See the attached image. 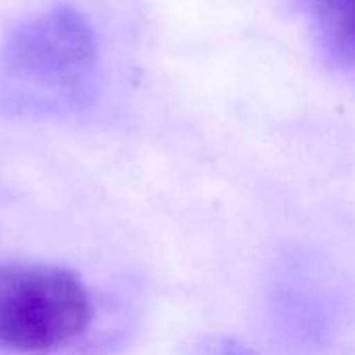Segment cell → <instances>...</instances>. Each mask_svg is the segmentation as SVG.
<instances>
[{"label":"cell","instance_id":"obj_1","mask_svg":"<svg viewBox=\"0 0 355 355\" xmlns=\"http://www.w3.org/2000/svg\"><path fill=\"white\" fill-rule=\"evenodd\" d=\"M92 301L69 270L36 263L0 266V349L49 353L86 332Z\"/></svg>","mask_w":355,"mask_h":355},{"label":"cell","instance_id":"obj_2","mask_svg":"<svg viewBox=\"0 0 355 355\" xmlns=\"http://www.w3.org/2000/svg\"><path fill=\"white\" fill-rule=\"evenodd\" d=\"M92 24L76 7H55L13 32L3 49L5 71L44 90L78 86L96 65Z\"/></svg>","mask_w":355,"mask_h":355},{"label":"cell","instance_id":"obj_3","mask_svg":"<svg viewBox=\"0 0 355 355\" xmlns=\"http://www.w3.org/2000/svg\"><path fill=\"white\" fill-rule=\"evenodd\" d=\"M311 5L328 49L355 67V0H311Z\"/></svg>","mask_w":355,"mask_h":355},{"label":"cell","instance_id":"obj_4","mask_svg":"<svg viewBox=\"0 0 355 355\" xmlns=\"http://www.w3.org/2000/svg\"><path fill=\"white\" fill-rule=\"evenodd\" d=\"M220 355H255L251 349H247L245 345L236 343V340H222L218 347Z\"/></svg>","mask_w":355,"mask_h":355}]
</instances>
